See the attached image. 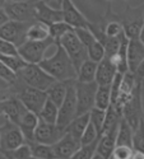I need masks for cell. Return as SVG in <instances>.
I'll return each mask as SVG.
<instances>
[{"label":"cell","instance_id":"1","mask_svg":"<svg viewBox=\"0 0 144 159\" xmlns=\"http://www.w3.org/2000/svg\"><path fill=\"white\" fill-rule=\"evenodd\" d=\"M38 65L58 82L77 80L78 71L61 45H56L54 55L44 59Z\"/></svg>","mask_w":144,"mask_h":159},{"label":"cell","instance_id":"2","mask_svg":"<svg viewBox=\"0 0 144 159\" xmlns=\"http://www.w3.org/2000/svg\"><path fill=\"white\" fill-rule=\"evenodd\" d=\"M12 96H16L21 102L27 107L31 112L38 113L41 112L44 104L47 101V93L44 90L36 89L28 84L22 82L17 76V80L12 84Z\"/></svg>","mask_w":144,"mask_h":159},{"label":"cell","instance_id":"3","mask_svg":"<svg viewBox=\"0 0 144 159\" xmlns=\"http://www.w3.org/2000/svg\"><path fill=\"white\" fill-rule=\"evenodd\" d=\"M17 76L26 84L44 92H46L55 82H58L38 64H27V66L23 68L17 74Z\"/></svg>","mask_w":144,"mask_h":159},{"label":"cell","instance_id":"4","mask_svg":"<svg viewBox=\"0 0 144 159\" xmlns=\"http://www.w3.org/2000/svg\"><path fill=\"white\" fill-rule=\"evenodd\" d=\"M97 89H98V84L96 82L82 83V82L75 80L77 116L89 113L95 108Z\"/></svg>","mask_w":144,"mask_h":159},{"label":"cell","instance_id":"5","mask_svg":"<svg viewBox=\"0 0 144 159\" xmlns=\"http://www.w3.org/2000/svg\"><path fill=\"white\" fill-rule=\"evenodd\" d=\"M24 143L26 139L21 127L4 116V121L0 124V152L13 150Z\"/></svg>","mask_w":144,"mask_h":159},{"label":"cell","instance_id":"6","mask_svg":"<svg viewBox=\"0 0 144 159\" xmlns=\"http://www.w3.org/2000/svg\"><path fill=\"white\" fill-rule=\"evenodd\" d=\"M51 46H56L55 41L51 37L44 41H32L27 39L23 45L18 47V54L28 64H40L45 59L46 51Z\"/></svg>","mask_w":144,"mask_h":159},{"label":"cell","instance_id":"7","mask_svg":"<svg viewBox=\"0 0 144 159\" xmlns=\"http://www.w3.org/2000/svg\"><path fill=\"white\" fill-rule=\"evenodd\" d=\"M58 45H61L63 48L67 51L68 56L70 57L72 62L74 64L77 71L81 69V66L86 60H88V52L86 46L82 43V41L78 38L75 31H72L65 34Z\"/></svg>","mask_w":144,"mask_h":159},{"label":"cell","instance_id":"8","mask_svg":"<svg viewBox=\"0 0 144 159\" xmlns=\"http://www.w3.org/2000/svg\"><path fill=\"white\" fill-rule=\"evenodd\" d=\"M77 117V94H75V80H68V92L63 104L59 107L58 127L65 132L68 125Z\"/></svg>","mask_w":144,"mask_h":159},{"label":"cell","instance_id":"9","mask_svg":"<svg viewBox=\"0 0 144 159\" xmlns=\"http://www.w3.org/2000/svg\"><path fill=\"white\" fill-rule=\"evenodd\" d=\"M9 19L33 23L36 22V0L30 2H9L4 8Z\"/></svg>","mask_w":144,"mask_h":159},{"label":"cell","instance_id":"10","mask_svg":"<svg viewBox=\"0 0 144 159\" xmlns=\"http://www.w3.org/2000/svg\"><path fill=\"white\" fill-rule=\"evenodd\" d=\"M120 22L123 23L124 33L129 39L139 37L140 31L144 25V18L138 7L126 5L124 11L120 14Z\"/></svg>","mask_w":144,"mask_h":159},{"label":"cell","instance_id":"11","mask_svg":"<svg viewBox=\"0 0 144 159\" xmlns=\"http://www.w3.org/2000/svg\"><path fill=\"white\" fill-rule=\"evenodd\" d=\"M31 23L18 22V20H8L4 25L0 27V38L7 39L19 47L27 41V32Z\"/></svg>","mask_w":144,"mask_h":159},{"label":"cell","instance_id":"12","mask_svg":"<svg viewBox=\"0 0 144 159\" xmlns=\"http://www.w3.org/2000/svg\"><path fill=\"white\" fill-rule=\"evenodd\" d=\"M123 117L128 121V124L135 130L140 121L143 120V107H142V84L139 83L135 88L132 98L125 104L123 110Z\"/></svg>","mask_w":144,"mask_h":159},{"label":"cell","instance_id":"13","mask_svg":"<svg viewBox=\"0 0 144 159\" xmlns=\"http://www.w3.org/2000/svg\"><path fill=\"white\" fill-rule=\"evenodd\" d=\"M64 134L65 132L60 130L56 124H50L38 118V124L35 130V141L41 144L54 145L61 139Z\"/></svg>","mask_w":144,"mask_h":159},{"label":"cell","instance_id":"14","mask_svg":"<svg viewBox=\"0 0 144 159\" xmlns=\"http://www.w3.org/2000/svg\"><path fill=\"white\" fill-rule=\"evenodd\" d=\"M60 9L63 10V14H64V22L70 24L74 30L88 27L89 20L87 19V17L83 13L75 7L73 0H61Z\"/></svg>","mask_w":144,"mask_h":159},{"label":"cell","instance_id":"15","mask_svg":"<svg viewBox=\"0 0 144 159\" xmlns=\"http://www.w3.org/2000/svg\"><path fill=\"white\" fill-rule=\"evenodd\" d=\"M81 147H82L81 140L75 139L68 132H65L61 136V139L52 145L56 159H70Z\"/></svg>","mask_w":144,"mask_h":159},{"label":"cell","instance_id":"16","mask_svg":"<svg viewBox=\"0 0 144 159\" xmlns=\"http://www.w3.org/2000/svg\"><path fill=\"white\" fill-rule=\"evenodd\" d=\"M2 106H3L4 116L17 125L22 120V117L26 115V112L28 111V108L26 107V106L21 102V99H18L16 96H10V97L3 99Z\"/></svg>","mask_w":144,"mask_h":159},{"label":"cell","instance_id":"17","mask_svg":"<svg viewBox=\"0 0 144 159\" xmlns=\"http://www.w3.org/2000/svg\"><path fill=\"white\" fill-rule=\"evenodd\" d=\"M36 19L47 25H51L58 22L64 20L63 10L59 8H54L40 0H36Z\"/></svg>","mask_w":144,"mask_h":159},{"label":"cell","instance_id":"18","mask_svg":"<svg viewBox=\"0 0 144 159\" xmlns=\"http://www.w3.org/2000/svg\"><path fill=\"white\" fill-rule=\"evenodd\" d=\"M119 125L120 122L109 129L107 131H105L101 135L98 144H97V152L100 155H102L106 159H111L112 152L116 147V138H117V131H119Z\"/></svg>","mask_w":144,"mask_h":159},{"label":"cell","instance_id":"19","mask_svg":"<svg viewBox=\"0 0 144 159\" xmlns=\"http://www.w3.org/2000/svg\"><path fill=\"white\" fill-rule=\"evenodd\" d=\"M144 60V45L139 39L132 38L129 39V45H128V66H129V71L130 73H135L138 66L142 64Z\"/></svg>","mask_w":144,"mask_h":159},{"label":"cell","instance_id":"20","mask_svg":"<svg viewBox=\"0 0 144 159\" xmlns=\"http://www.w3.org/2000/svg\"><path fill=\"white\" fill-rule=\"evenodd\" d=\"M116 75H117V68L107 56H105L98 62L96 83L98 85H111Z\"/></svg>","mask_w":144,"mask_h":159},{"label":"cell","instance_id":"21","mask_svg":"<svg viewBox=\"0 0 144 159\" xmlns=\"http://www.w3.org/2000/svg\"><path fill=\"white\" fill-rule=\"evenodd\" d=\"M37 124H38V116L28 110L18 124V126L21 127L23 135H24L26 143L30 144V143L35 141V130H36Z\"/></svg>","mask_w":144,"mask_h":159},{"label":"cell","instance_id":"22","mask_svg":"<svg viewBox=\"0 0 144 159\" xmlns=\"http://www.w3.org/2000/svg\"><path fill=\"white\" fill-rule=\"evenodd\" d=\"M89 124V113L82 115V116H77L74 120L68 125V127L65 129V132H68L75 139L81 140L83 136V132L86 131L87 126Z\"/></svg>","mask_w":144,"mask_h":159},{"label":"cell","instance_id":"23","mask_svg":"<svg viewBox=\"0 0 144 159\" xmlns=\"http://www.w3.org/2000/svg\"><path fill=\"white\" fill-rule=\"evenodd\" d=\"M133 136H134V130L133 127L128 124V121L123 117L120 125H119V131H117V138H116V147H130L133 148Z\"/></svg>","mask_w":144,"mask_h":159},{"label":"cell","instance_id":"24","mask_svg":"<svg viewBox=\"0 0 144 159\" xmlns=\"http://www.w3.org/2000/svg\"><path fill=\"white\" fill-rule=\"evenodd\" d=\"M97 68H98V62L93 60H86L83 65L81 66V69L78 70V76L77 80L82 82V83H91V82H96V74H97Z\"/></svg>","mask_w":144,"mask_h":159},{"label":"cell","instance_id":"25","mask_svg":"<svg viewBox=\"0 0 144 159\" xmlns=\"http://www.w3.org/2000/svg\"><path fill=\"white\" fill-rule=\"evenodd\" d=\"M67 92H68V82H55L46 90V93H47V98L51 102H54L58 107H60L65 99Z\"/></svg>","mask_w":144,"mask_h":159},{"label":"cell","instance_id":"26","mask_svg":"<svg viewBox=\"0 0 144 159\" xmlns=\"http://www.w3.org/2000/svg\"><path fill=\"white\" fill-rule=\"evenodd\" d=\"M50 37V28L49 25L36 20L33 23H31L28 32H27V39H32V41H44Z\"/></svg>","mask_w":144,"mask_h":159},{"label":"cell","instance_id":"27","mask_svg":"<svg viewBox=\"0 0 144 159\" xmlns=\"http://www.w3.org/2000/svg\"><path fill=\"white\" fill-rule=\"evenodd\" d=\"M111 104V85H98L95 107L106 111Z\"/></svg>","mask_w":144,"mask_h":159},{"label":"cell","instance_id":"28","mask_svg":"<svg viewBox=\"0 0 144 159\" xmlns=\"http://www.w3.org/2000/svg\"><path fill=\"white\" fill-rule=\"evenodd\" d=\"M58 116H59V107L54 102H51L47 98L41 112L38 113V118L42 120V121L50 122V124H56L58 122Z\"/></svg>","mask_w":144,"mask_h":159},{"label":"cell","instance_id":"29","mask_svg":"<svg viewBox=\"0 0 144 159\" xmlns=\"http://www.w3.org/2000/svg\"><path fill=\"white\" fill-rule=\"evenodd\" d=\"M30 145H31L33 157L41 158V159H56L52 145L41 144V143H37V141H32V143H30Z\"/></svg>","mask_w":144,"mask_h":159},{"label":"cell","instance_id":"30","mask_svg":"<svg viewBox=\"0 0 144 159\" xmlns=\"http://www.w3.org/2000/svg\"><path fill=\"white\" fill-rule=\"evenodd\" d=\"M49 28H50V37L54 39L56 45L60 42V39H61L65 34H67V33L74 31V28L72 27V25L68 24L67 22H64V20L49 25Z\"/></svg>","mask_w":144,"mask_h":159},{"label":"cell","instance_id":"31","mask_svg":"<svg viewBox=\"0 0 144 159\" xmlns=\"http://www.w3.org/2000/svg\"><path fill=\"white\" fill-rule=\"evenodd\" d=\"M0 61L3 64H5L8 68L14 71L16 74H18L23 68L27 66V61H26L23 57H21L19 55H16V56H0Z\"/></svg>","mask_w":144,"mask_h":159},{"label":"cell","instance_id":"32","mask_svg":"<svg viewBox=\"0 0 144 159\" xmlns=\"http://www.w3.org/2000/svg\"><path fill=\"white\" fill-rule=\"evenodd\" d=\"M2 153L4 155H7L9 159H30L32 157V149L28 143H24L21 147L13 149V150L2 152Z\"/></svg>","mask_w":144,"mask_h":159},{"label":"cell","instance_id":"33","mask_svg":"<svg viewBox=\"0 0 144 159\" xmlns=\"http://www.w3.org/2000/svg\"><path fill=\"white\" fill-rule=\"evenodd\" d=\"M105 118H106V111H103V110H100V108L95 107L92 111L89 112V121H91V124L96 127L100 138H101L102 131H103Z\"/></svg>","mask_w":144,"mask_h":159},{"label":"cell","instance_id":"34","mask_svg":"<svg viewBox=\"0 0 144 159\" xmlns=\"http://www.w3.org/2000/svg\"><path fill=\"white\" fill-rule=\"evenodd\" d=\"M87 52H88V59L93 60L96 62H100L103 57H105V54H106V51H105V46L96 39V41L87 47Z\"/></svg>","mask_w":144,"mask_h":159},{"label":"cell","instance_id":"35","mask_svg":"<svg viewBox=\"0 0 144 159\" xmlns=\"http://www.w3.org/2000/svg\"><path fill=\"white\" fill-rule=\"evenodd\" d=\"M133 149H134V152L144 153V120H142L140 124L138 125V127L134 130Z\"/></svg>","mask_w":144,"mask_h":159},{"label":"cell","instance_id":"36","mask_svg":"<svg viewBox=\"0 0 144 159\" xmlns=\"http://www.w3.org/2000/svg\"><path fill=\"white\" fill-rule=\"evenodd\" d=\"M97 144L98 141L89 145H82L70 159H92L97 152Z\"/></svg>","mask_w":144,"mask_h":159},{"label":"cell","instance_id":"37","mask_svg":"<svg viewBox=\"0 0 144 159\" xmlns=\"http://www.w3.org/2000/svg\"><path fill=\"white\" fill-rule=\"evenodd\" d=\"M98 140H100L98 132H97L96 127L91 124V121H89L86 131L83 132V136L81 139V143H82V145H89V144H93V143H96Z\"/></svg>","mask_w":144,"mask_h":159},{"label":"cell","instance_id":"38","mask_svg":"<svg viewBox=\"0 0 144 159\" xmlns=\"http://www.w3.org/2000/svg\"><path fill=\"white\" fill-rule=\"evenodd\" d=\"M75 31V33H77V36H78V38L82 41V43L86 46V48L88 47V46H91L95 41H96V36L92 33V31H91L88 27H83V28H75L74 30Z\"/></svg>","mask_w":144,"mask_h":159},{"label":"cell","instance_id":"39","mask_svg":"<svg viewBox=\"0 0 144 159\" xmlns=\"http://www.w3.org/2000/svg\"><path fill=\"white\" fill-rule=\"evenodd\" d=\"M18 54V47L7 39L0 38V56H16Z\"/></svg>","mask_w":144,"mask_h":159},{"label":"cell","instance_id":"40","mask_svg":"<svg viewBox=\"0 0 144 159\" xmlns=\"http://www.w3.org/2000/svg\"><path fill=\"white\" fill-rule=\"evenodd\" d=\"M133 154H134V149L133 148L120 145V147H115L111 158L112 159H132Z\"/></svg>","mask_w":144,"mask_h":159},{"label":"cell","instance_id":"41","mask_svg":"<svg viewBox=\"0 0 144 159\" xmlns=\"http://www.w3.org/2000/svg\"><path fill=\"white\" fill-rule=\"evenodd\" d=\"M0 79L8 82L9 84H13L17 80V74L14 71H12L5 64L0 61Z\"/></svg>","mask_w":144,"mask_h":159},{"label":"cell","instance_id":"42","mask_svg":"<svg viewBox=\"0 0 144 159\" xmlns=\"http://www.w3.org/2000/svg\"><path fill=\"white\" fill-rule=\"evenodd\" d=\"M12 96V84L0 79V101H3Z\"/></svg>","mask_w":144,"mask_h":159},{"label":"cell","instance_id":"43","mask_svg":"<svg viewBox=\"0 0 144 159\" xmlns=\"http://www.w3.org/2000/svg\"><path fill=\"white\" fill-rule=\"evenodd\" d=\"M135 74V76H137V79H138V80H143V79H144V60L142 61V64L138 66V69H137V71L134 73Z\"/></svg>","mask_w":144,"mask_h":159},{"label":"cell","instance_id":"44","mask_svg":"<svg viewBox=\"0 0 144 159\" xmlns=\"http://www.w3.org/2000/svg\"><path fill=\"white\" fill-rule=\"evenodd\" d=\"M8 20H10V19H9L8 14L5 13V10H4V9H0V27H2V25H4Z\"/></svg>","mask_w":144,"mask_h":159},{"label":"cell","instance_id":"45","mask_svg":"<svg viewBox=\"0 0 144 159\" xmlns=\"http://www.w3.org/2000/svg\"><path fill=\"white\" fill-rule=\"evenodd\" d=\"M40 2H42V3H46V4L51 5V7H54V5H56V7H60L59 0H40Z\"/></svg>","mask_w":144,"mask_h":159},{"label":"cell","instance_id":"46","mask_svg":"<svg viewBox=\"0 0 144 159\" xmlns=\"http://www.w3.org/2000/svg\"><path fill=\"white\" fill-rule=\"evenodd\" d=\"M132 159H144V153H139V152H134L133 158Z\"/></svg>","mask_w":144,"mask_h":159},{"label":"cell","instance_id":"47","mask_svg":"<svg viewBox=\"0 0 144 159\" xmlns=\"http://www.w3.org/2000/svg\"><path fill=\"white\" fill-rule=\"evenodd\" d=\"M142 107H143V120H144V88H142Z\"/></svg>","mask_w":144,"mask_h":159},{"label":"cell","instance_id":"48","mask_svg":"<svg viewBox=\"0 0 144 159\" xmlns=\"http://www.w3.org/2000/svg\"><path fill=\"white\" fill-rule=\"evenodd\" d=\"M139 39L142 41V43L144 45V25H143V28H142V31H140V34H139Z\"/></svg>","mask_w":144,"mask_h":159},{"label":"cell","instance_id":"49","mask_svg":"<svg viewBox=\"0 0 144 159\" xmlns=\"http://www.w3.org/2000/svg\"><path fill=\"white\" fill-rule=\"evenodd\" d=\"M8 2H9V0H0V9H4Z\"/></svg>","mask_w":144,"mask_h":159},{"label":"cell","instance_id":"50","mask_svg":"<svg viewBox=\"0 0 144 159\" xmlns=\"http://www.w3.org/2000/svg\"><path fill=\"white\" fill-rule=\"evenodd\" d=\"M138 9L140 10V13H142V16H143V18H144V3H142L140 5H138Z\"/></svg>","mask_w":144,"mask_h":159},{"label":"cell","instance_id":"51","mask_svg":"<svg viewBox=\"0 0 144 159\" xmlns=\"http://www.w3.org/2000/svg\"><path fill=\"white\" fill-rule=\"evenodd\" d=\"M92 159H106V158H103L102 155H100L98 153H96V154H95V157H93Z\"/></svg>","mask_w":144,"mask_h":159},{"label":"cell","instance_id":"52","mask_svg":"<svg viewBox=\"0 0 144 159\" xmlns=\"http://www.w3.org/2000/svg\"><path fill=\"white\" fill-rule=\"evenodd\" d=\"M4 113H3V106H2V101H0V117H2Z\"/></svg>","mask_w":144,"mask_h":159},{"label":"cell","instance_id":"53","mask_svg":"<svg viewBox=\"0 0 144 159\" xmlns=\"http://www.w3.org/2000/svg\"><path fill=\"white\" fill-rule=\"evenodd\" d=\"M10 2H30V0H10Z\"/></svg>","mask_w":144,"mask_h":159},{"label":"cell","instance_id":"54","mask_svg":"<svg viewBox=\"0 0 144 159\" xmlns=\"http://www.w3.org/2000/svg\"><path fill=\"white\" fill-rule=\"evenodd\" d=\"M30 159H41V158H37V157H33V155H32Z\"/></svg>","mask_w":144,"mask_h":159},{"label":"cell","instance_id":"55","mask_svg":"<svg viewBox=\"0 0 144 159\" xmlns=\"http://www.w3.org/2000/svg\"><path fill=\"white\" fill-rule=\"evenodd\" d=\"M140 84H142V88H144V79H143L142 82H140Z\"/></svg>","mask_w":144,"mask_h":159},{"label":"cell","instance_id":"56","mask_svg":"<svg viewBox=\"0 0 144 159\" xmlns=\"http://www.w3.org/2000/svg\"><path fill=\"white\" fill-rule=\"evenodd\" d=\"M59 3H60V7H61V0H59Z\"/></svg>","mask_w":144,"mask_h":159},{"label":"cell","instance_id":"57","mask_svg":"<svg viewBox=\"0 0 144 159\" xmlns=\"http://www.w3.org/2000/svg\"><path fill=\"white\" fill-rule=\"evenodd\" d=\"M107 2H112V0H107Z\"/></svg>","mask_w":144,"mask_h":159}]
</instances>
